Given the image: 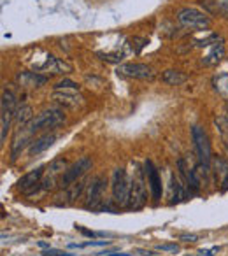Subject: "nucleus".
<instances>
[{
  "instance_id": "obj_2",
  "label": "nucleus",
  "mask_w": 228,
  "mask_h": 256,
  "mask_svg": "<svg viewBox=\"0 0 228 256\" xmlns=\"http://www.w3.org/2000/svg\"><path fill=\"white\" fill-rule=\"evenodd\" d=\"M130 188H132V182H130L125 168H116L112 174V196L114 202L120 207H126L128 204Z\"/></svg>"
},
{
  "instance_id": "obj_3",
  "label": "nucleus",
  "mask_w": 228,
  "mask_h": 256,
  "mask_svg": "<svg viewBox=\"0 0 228 256\" xmlns=\"http://www.w3.org/2000/svg\"><path fill=\"white\" fill-rule=\"evenodd\" d=\"M67 164H65L64 158H56V160H53L50 165H48V168L44 170V176H42V181L39 182V188L37 190H42V192H50V190H53L54 186H60V179L62 176L65 174V170H67Z\"/></svg>"
},
{
  "instance_id": "obj_25",
  "label": "nucleus",
  "mask_w": 228,
  "mask_h": 256,
  "mask_svg": "<svg viewBox=\"0 0 228 256\" xmlns=\"http://www.w3.org/2000/svg\"><path fill=\"white\" fill-rule=\"evenodd\" d=\"M40 256H70V254L65 251H60V249H46V251L40 252Z\"/></svg>"
},
{
  "instance_id": "obj_22",
  "label": "nucleus",
  "mask_w": 228,
  "mask_h": 256,
  "mask_svg": "<svg viewBox=\"0 0 228 256\" xmlns=\"http://www.w3.org/2000/svg\"><path fill=\"white\" fill-rule=\"evenodd\" d=\"M79 88H81V86H79L78 82L68 81V79H64V81L54 84V90H76V92H79Z\"/></svg>"
},
{
  "instance_id": "obj_4",
  "label": "nucleus",
  "mask_w": 228,
  "mask_h": 256,
  "mask_svg": "<svg viewBox=\"0 0 228 256\" xmlns=\"http://www.w3.org/2000/svg\"><path fill=\"white\" fill-rule=\"evenodd\" d=\"M92 165H93V162H92V158L90 156H82V158H79L78 162H76L72 167H68L67 170H65V174L62 176V179H60V188H68V186H72L74 182H78L79 179L82 178V176L86 174V172L92 168Z\"/></svg>"
},
{
  "instance_id": "obj_10",
  "label": "nucleus",
  "mask_w": 228,
  "mask_h": 256,
  "mask_svg": "<svg viewBox=\"0 0 228 256\" xmlns=\"http://www.w3.org/2000/svg\"><path fill=\"white\" fill-rule=\"evenodd\" d=\"M104 190H106V178L98 176L92 181V186H90L88 196H86V209H98L100 207V200H102Z\"/></svg>"
},
{
  "instance_id": "obj_11",
  "label": "nucleus",
  "mask_w": 228,
  "mask_h": 256,
  "mask_svg": "<svg viewBox=\"0 0 228 256\" xmlns=\"http://www.w3.org/2000/svg\"><path fill=\"white\" fill-rule=\"evenodd\" d=\"M53 98L56 100V102L64 104V106L72 107V109L81 107L82 104H84V98H82L76 90H54Z\"/></svg>"
},
{
  "instance_id": "obj_28",
  "label": "nucleus",
  "mask_w": 228,
  "mask_h": 256,
  "mask_svg": "<svg viewBox=\"0 0 228 256\" xmlns=\"http://www.w3.org/2000/svg\"><path fill=\"white\" fill-rule=\"evenodd\" d=\"M78 230L81 232V234H84V235H88V237H95V232H90V230H86V228H82V226H78Z\"/></svg>"
},
{
  "instance_id": "obj_1",
  "label": "nucleus",
  "mask_w": 228,
  "mask_h": 256,
  "mask_svg": "<svg viewBox=\"0 0 228 256\" xmlns=\"http://www.w3.org/2000/svg\"><path fill=\"white\" fill-rule=\"evenodd\" d=\"M65 121V114L58 107H50V109L42 110L40 114H37L32 121L28 123V130L32 134L40 132V130H48V128H54L58 124H62Z\"/></svg>"
},
{
  "instance_id": "obj_15",
  "label": "nucleus",
  "mask_w": 228,
  "mask_h": 256,
  "mask_svg": "<svg viewBox=\"0 0 228 256\" xmlns=\"http://www.w3.org/2000/svg\"><path fill=\"white\" fill-rule=\"evenodd\" d=\"M162 79H164V81L167 82V84H170V86H181L182 82L188 81V76H186L184 72H181V70H176V68H168V70L164 72Z\"/></svg>"
},
{
  "instance_id": "obj_9",
  "label": "nucleus",
  "mask_w": 228,
  "mask_h": 256,
  "mask_svg": "<svg viewBox=\"0 0 228 256\" xmlns=\"http://www.w3.org/2000/svg\"><path fill=\"white\" fill-rule=\"evenodd\" d=\"M146 188H144L142 181L140 179H134L132 188H130V196H128V207L130 210H140L146 206Z\"/></svg>"
},
{
  "instance_id": "obj_5",
  "label": "nucleus",
  "mask_w": 228,
  "mask_h": 256,
  "mask_svg": "<svg viewBox=\"0 0 228 256\" xmlns=\"http://www.w3.org/2000/svg\"><path fill=\"white\" fill-rule=\"evenodd\" d=\"M178 22L181 23L182 26H186V28H198V30L209 28V25H210V20L207 18L204 12L196 11V9H192V8L179 9Z\"/></svg>"
},
{
  "instance_id": "obj_23",
  "label": "nucleus",
  "mask_w": 228,
  "mask_h": 256,
  "mask_svg": "<svg viewBox=\"0 0 228 256\" xmlns=\"http://www.w3.org/2000/svg\"><path fill=\"white\" fill-rule=\"evenodd\" d=\"M146 42H148V40L142 39V37H134V39H130V44H132L134 53H137V54H139L140 50H142V48L146 46Z\"/></svg>"
},
{
  "instance_id": "obj_7",
  "label": "nucleus",
  "mask_w": 228,
  "mask_h": 256,
  "mask_svg": "<svg viewBox=\"0 0 228 256\" xmlns=\"http://www.w3.org/2000/svg\"><path fill=\"white\" fill-rule=\"evenodd\" d=\"M116 72L120 76H125V78L144 79V81L154 79V70L150 65H144V64H123L116 68Z\"/></svg>"
},
{
  "instance_id": "obj_18",
  "label": "nucleus",
  "mask_w": 228,
  "mask_h": 256,
  "mask_svg": "<svg viewBox=\"0 0 228 256\" xmlns=\"http://www.w3.org/2000/svg\"><path fill=\"white\" fill-rule=\"evenodd\" d=\"M14 118V112L8 109H2V116H0V140L2 144L6 142V137H8L9 128H11V120Z\"/></svg>"
},
{
  "instance_id": "obj_14",
  "label": "nucleus",
  "mask_w": 228,
  "mask_h": 256,
  "mask_svg": "<svg viewBox=\"0 0 228 256\" xmlns=\"http://www.w3.org/2000/svg\"><path fill=\"white\" fill-rule=\"evenodd\" d=\"M56 140V136L54 134H44V136H40L39 139H36L32 144H30V154L32 156H37V154L44 153L46 150H50L51 146H53V142Z\"/></svg>"
},
{
  "instance_id": "obj_16",
  "label": "nucleus",
  "mask_w": 228,
  "mask_h": 256,
  "mask_svg": "<svg viewBox=\"0 0 228 256\" xmlns=\"http://www.w3.org/2000/svg\"><path fill=\"white\" fill-rule=\"evenodd\" d=\"M34 120V110L30 106H20L14 112V121L20 124V126H25L30 121Z\"/></svg>"
},
{
  "instance_id": "obj_29",
  "label": "nucleus",
  "mask_w": 228,
  "mask_h": 256,
  "mask_svg": "<svg viewBox=\"0 0 228 256\" xmlns=\"http://www.w3.org/2000/svg\"><path fill=\"white\" fill-rule=\"evenodd\" d=\"M220 8H221V11L228 14V0H220Z\"/></svg>"
},
{
  "instance_id": "obj_30",
  "label": "nucleus",
  "mask_w": 228,
  "mask_h": 256,
  "mask_svg": "<svg viewBox=\"0 0 228 256\" xmlns=\"http://www.w3.org/2000/svg\"><path fill=\"white\" fill-rule=\"evenodd\" d=\"M221 184H223V186H221V190H223V192H226V190H228V178H224L223 181H221Z\"/></svg>"
},
{
  "instance_id": "obj_12",
  "label": "nucleus",
  "mask_w": 228,
  "mask_h": 256,
  "mask_svg": "<svg viewBox=\"0 0 228 256\" xmlns=\"http://www.w3.org/2000/svg\"><path fill=\"white\" fill-rule=\"evenodd\" d=\"M146 174H148V184H150L153 200H160L162 198V179H160V176H158V170L154 168L153 162H150V160L146 162Z\"/></svg>"
},
{
  "instance_id": "obj_26",
  "label": "nucleus",
  "mask_w": 228,
  "mask_h": 256,
  "mask_svg": "<svg viewBox=\"0 0 228 256\" xmlns=\"http://www.w3.org/2000/svg\"><path fill=\"white\" fill-rule=\"evenodd\" d=\"M160 251H170V252H178L179 251V246L178 244H160L158 246Z\"/></svg>"
},
{
  "instance_id": "obj_17",
  "label": "nucleus",
  "mask_w": 228,
  "mask_h": 256,
  "mask_svg": "<svg viewBox=\"0 0 228 256\" xmlns=\"http://www.w3.org/2000/svg\"><path fill=\"white\" fill-rule=\"evenodd\" d=\"M223 54H224V48H223V44H221V40L220 42H214V46H212V50H210V53L207 54V56H204V60H202V64L204 65H214V64H218V62L223 58Z\"/></svg>"
},
{
  "instance_id": "obj_21",
  "label": "nucleus",
  "mask_w": 228,
  "mask_h": 256,
  "mask_svg": "<svg viewBox=\"0 0 228 256\" xmlns=\"http://www.w3.org/2000/svg\"><path fill=\"white\" fill-rule=\"evenodd\" d=\"M214 168H216V172H220L221 178H228V162L224 160V158H216L214 160Z\"/></svg>"
},
{
  "instance_id": "obj_27",
  "label": "nucleus",
  "mask_w": 228,
  "mask_h": 256,
  "mask_svg": "<svg viewBox=\"0 0 228 256\" xmlns=\"http://www.w3.org/2000/svg\"><path fill=\"white\" fill-rule=\"evenodd\" d=\"M179 238H181V240H184V242H195V240H198V237H196L195 234H181V235H179Z\"/></svg>"
},
{
  "instance_id": "obj_13",
  "label": "nucleus",
  "mask_w": 228,
  "mask_h": 256,
  "mask_svg": "<svg viewBox=\"0 0 228 256\" xmlns=\"http://www.w3.org/2000/svg\"><path fill=\"white\" fill-rule=\"evenodd\" d=\"M16 81L23 88H40V86L48 82V78L37 74V72H20L16 76Z\"/></svg>"
},
{
  "instance_id": "obj_19",
  "label": "nucleus",
  "mask_w": 228,
  "mask_h": 256,
  "mask_svg": "<svg viewBox=\"0 0 228 256\" xmlns=\"http://www.w3.org/2000/svg\"><path fill=\"white\" fill-rule=\"evenodd\" d=\"M18 107L20 106H18V100H16L14 93L6 90V92L2 93V109H8V110H11V112H16Z\"/></svg>"
},
{
  "instance_id": "obj_8",
  "label": "nucleus",
  "mask_w": 228,
  "mask_h": 256,
  "mask_svg": "<svg viewBox=\"0 0 228 256\" xmlns=\"http://www.w3.org/2000/svg\"><path fill=\"white\" fill-rule=\"evenodd\" d=\"M44 170H46L44 167H37L36 170H30L28 174L23 176V178L16 182V186H18L20 192H23L25 195H32V193H36L37 188H39V182L42 181Z\"/></svg>"
},
{
  "instance_id": "obj_6",
  "label": "nucleus",
  "mask_w": 228,
  "mask_h": 256,
  "mask_svg": "<svg viewBox=\"0 0 228 256\" xmlns=\"http://www.w3.org/2000/svg\"><path fill=\"white\" fill-rule=\"evenodd\" d=\"M192 137H193V142H195V150H196V154L200 158V164L206 165L209 168V164H210V142H209V136L207 132L204 130L202 126H193L192 130Z\"/></svg>"
},
{
  "instance_id": "obj_24",
  "label": "nucleus",
  "mask_w": 228,
  "mask_h": 256,
  "mask_svg": "<svg viewBox=\"0 0 228 256\" xmlns=\"http://www.w3.org/2000/svg\"><path fill=\"white\" fill-rule=\"evenodd\" d=\"M104 62H110V64H118V62L123 60V54H98Z\"/></svg>"
},
{
  "instance_id": "obj_20",
  "label": "nucleus",
  "mask_w": 228,
  "mask_h": 256,
  "mask_svg": "<svg viewBox=\"0 0 228 256\" xmlns=\"http://www.w3.org/2000/svg\"><path fill=\"white\" fill-rule=\"evenodd\" d=\"M214 88H216L218 93H221L223 96H228V70L224 74H220L214 78L212 81Z\"/></svg>"
}]
</instances>
